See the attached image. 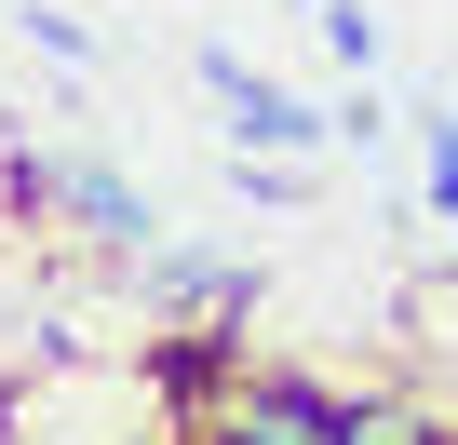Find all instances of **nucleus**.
Here are the masks:
<instances>
[{
    "label": "nucleus",
    "mask_w": 458,
    "mask_h": 445,
    "mask_svg": "<svg viewBox=\"0 0 458 445\" xmlns=\"http://www.w3.org/2000/svg\"><path fill=\"white\" fill-rule=\"evenodd\" d=\"M14 202H28V216H68V230H81V244H108V257H148V244H162L148 189H135V175H108L95 149H14Z\"/></svg>",
    "instance_id": "1"
},
{
    "label": "nucleus",
    "mask_w": 458,
    "mask_h": 445,
    "mask_svg": "<svg viewBox=\"0 0 458 445\" xmlns=\"http://www.w3.org/2000/svg\"><path fill=\"white\" fill-rule=\"evenodd\" d=\"M189 68H202V95L229 108V135H243V149H270V162H310V149H324V108H310L297 81H270V68H243L229 41H202Z\"/></svg>",
    "instance_id": "2"
},
{
    "label": "nucleus",
    "mask_w": 458,
    "mask_h": 445,
    "mask_svg": "<svg viewBox=\"0 0 458 445\" xmlns=\"http://www.w3.org/2000/svg\"><path fill=\"white\" fill-rule=\"evenodd\" d=\"M135 270H148V311H175V338H229V324L257 311V270H243V257H202V244H148Z\"/></svg>",
    "instance_id": "3"
},
{
    "label": "nucleus",
    "mask_w": 458,
    "mask_h": 445,
    "mask_svg": "<svg viewBox=\"0 0 458 445\" xmlns=\"http://www.w3.org/2000/svg\"><path fill=\"white\" fill-rule=\"evenodd\" d=\"M202 445H337V391H310V378H229Z\"/></svg>",
    "instance_id": "4"
},
{
    "label": "nucleus",
    "mask_w": 458,
    "mask_h": 445,
    "mask_svg": "<svg viewBox=\"0 0 458 445\" xmlns=\"http://www.w3.org/2000/svg\"><path fill=\"white\" fill-rule=\"evenodd\" d=\"M310 14H324V55H337L351 81H377V55H391V28L364 14V0H310Z\"/></svg>",
    "instance_id": "5"
},
{
    "label": "nucleus",
    "mask_w": 458,
    "mask_h": 445,
    "mask_svg": "<svg viewBox=\"0 0 458 445\" xmlns=\"http://www.w3.org/2000/svg\"><path fill=\"white\" fill-rule=\"evenodd\" d=\"M404 122H418V149H431V175H418V202H431V216H458V108H431V95H418Z\"/></svg>",
    "instance_id": "6"
},
{
    "label": "nucleus",
    "mask_w": 458,
    "mask_h": 445,
    "mask_svg": "<svg viewBox=\"0 0 458 445\" xmlns=\"http://www.w3.org/2000/svg\"><path fill=\"white\" fill-rule=\"evenodd\" d=\"M28 41H41L55 68H95V28H81V14H55V0H28Z\"/></svg>",
    "instance_id": "7"
}]
</instances>
